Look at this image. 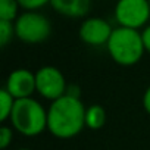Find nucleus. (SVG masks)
<instances>
[{"instance_id": "nucleus-1", "label": "nucleus", "mask_w": 150, "mask_h": 150, "mask_svg": "<svg viewBox=\"0 0 150 150\" xmlns=\"http://www.w3.org/2000/svg\"><path fill=\"white\" fill-rule=\"evenodd\" d=\"M86 110L81 99L65 94L47 109V131L59 140L77 137L86 128Z\"/></svg>"}, {"instance_id": "nucleus-2", "label": "nucleus", "mask_w": 150, "mask_h": 150, "mask_svg": "<svg viewBox=\"0 0 150 150\" xmlns=\"http://www.w3.org/2000/svg\"><path fill=\"white\" fill-rule=\"evenodd\" d=\"M106 49L110 59L121 66L137 65L146 53L141 33L138 30L124 27L113 28V33L106 44Z\"/></svg>"}, {"instance_id": "nucleus-3", "label": "nucleus", "mask_w": 150, "mask_h": 150, "mask_svg": "<svg viewBox=\"0 0 150 150\" xmlns=\"http://www.w3.org/2000/svg\"><path fill=\"white\" fill-rule=\"evenodd\" d=\"M9 122L21 135L37 137L47 129V110L33 97L21 99L15 102Z\"/></svg>"}, {"instance_id": "nucleus-4", "label": "nucleus", "mask_w": 150, "mask_h": 150, "mask_svg": "<svg viewBox=\"0 0 150 150\" xmlns=\"http://www.w3.org/2000/svg\"><path fill=\"white\" fill-rule=\"evenodd\" d=\"M13 24L16 38L27 44H40L52 34V24L49 18L40 12H24Z\"/></svg>"}, {"instance_id": "nucleus-5", "label": "nucleus", "mask_w": 150, "mask_h": 150, "mask_svg": "<svg viewBox=\"0 0 150 150\" xmlns=\"http://www.w3.org/2000/svg\"><path fill=\"white\" fill-rule=\"evenodd\" d=\"M115 19L119 27L124 28H146L150 19V2L149 0H118L115 6Z\"/></svg>"}, {"instance_id": "nucleus-6", "label": "nucleus", "mask_w": 150, "mask_h": 150, "mask_svg": "<svg viewBox=\"0 0 150 150\" xmlns=\"http://www.w3.org/2000/svg\"><path fill=\"white\" fill-rule=\"evenodd\" d=\"M35 87H37V93L43 99L50 102L63 97L68 90L65 75L59 68L52 65L41 66L35 72Z\"/></svg>"}, {"instance_id": "nucleus-7", "label": "nucleus", "mask_w": 150, "mask_h": 150, "mask_svg": "<svg viewBox=\"0 0 150 150\" xmlns=\"http://www.w3.org/2000/svg\"><path fill=\"white\" fill-rule=\"evenodd\" d=\"M3 88L16 100L33 97V94L37 93L35 74L27 68H18L8 75Z\"/></svg>"}, {"instance_id": "nucleus-8", "label": "nucleus", "mask_w": 150, "mask_h": 150, "mask_svg": "<svg viewBox=\"0 0 150 150\" xmlns=\"http://www.w3.org/2000/svg\"><path fill=\"white\" fill-rule=\"evenodd\" d=\"M112 33L113 28L106 19L93 16V18H87L81 24L78 35L83 43L93 47H102L108 44Z\"/></svg>"}, {"instance_id": "nucleus-9", "label": "nucleus", "mask_w": 150, "mask_h": 150, "mask_svg": "<svg viewBox=\"0 0 150 150\" xmlns=\"http://www.w3.org/2000/svg\"><path fill=\"white\" fill-rule=\"evenodd\" d=\"M50 6L62 16L83 18L90 11L91 0H52Z\"/></svg>"}, {"instance_id": "nucleus-10", "label": "nucleus", "mask_w": 150, "mask_h": 150, "mask_svg": "<svg viewBox=\"0 0 150 150\" xmlns=\"http://www.w3.org/2000/svg\"><path fill=\"white\" fill-rule=\"evenodd\" d=\"M108 121L106 109L102 105H91L86 110V128L90 129H100L105 127Z\"/></svg>"}, {"instance_id": "nucleus-11", "label": "nucleus", "mask_w": 150, "mask_h": 150, "mask_svg": "<svg viewBox=\"0 0 150 150\" xmlns=\"http://www.w3.org/2000/svg\"><path fill=\"white\" fill-rule=\"evenodd\" d=\"M18 0H0V21H9L15 22L18 19V9H19Z\"/></svg>"}, {"instance_id": "nucleus-12", "label": "nucleus", "mask_w": 150, "mask_h": 150, "mask_svg": "<svg viewBox=\"0 0 150 150\" xmlns=\"http://www.w3.org/2000/svg\"><path fill=\"white\" fill-rule=\"evenodd\" d=\"M15 102H16V99L13 96H11L5 88L0 90V106H2V109H0V121L2 122H6L11 119Z\"/></svg>"}, {"instance_id": "nucleus-13", "label": "nucleus", "mask_w": 150, "mask_h": 150, "mask_svg": "<svg viewBox=\"0 0 150 150\" xmlns=\"http://www.w3.org/2000/svg\"><path fill=\"white\" fill-rule=\"evenodd\" d=\"M13 37H16L15 24L9 21H0V46L6 47L13 40Z\"/></svg>"}, {"instance_id": "nucleus-14", "label": "nucleus", "mask_w": 150, "mask_h": 150, "mask_svg": "<svg viewBox=\"0 0 150 150\" xmlns=\"http://www.w3.org/2000/svg\"><path fill=\"white\" fill-rule=\"evenodd\" d=\"M13 132L15 129L9 125H2V128H0V149L2 150H6L12 141H13Z\"/></svg>"}, {"instance_id": "nucleus-15", "label": "nucleus", "mask_w": 150, "mask_h": 150, "mask_svg": "<svg viewBox=\"0 0 150 150\" xmlns=\"http://www.w3.org/2000/svg\"><path fill=\"white\" fill-rule=\"evenodd\" d=\"M50 2L52 0H18L19 6L25 9L27 12H37L46 5H50Z\"/></svg>"}, {"instance_id": "nucleus-16", "label": "nucleus", "mask_w": 150, "mask_h": 150, "mask_svg": "<svg viewBox=\"0 0 150 150\" xmlns=\"http://www.w3.org/2000/svg\"><path fill=\"white\" fill-rule=\"evenodd\" d=\"M141 37H143V43H144L146 53L150 54V25H147L146 28H143V31H141Z\"/></svg>"}, {"instance_id": "nucleus-17", "label": "nucleus", "mask_w": 150, "mask_h": 150, "mask_svg": "<svg viewBox=\"0 0 150 150\" xmlns=\"http://www.w3.org/2000/svg\"><path fill=\"white\" fill-rule=\"evenodd\" d=\"M143 108L144 110L150 115V86L146 88L144 94H143Z\"/></svg>"}, {"instance_id": "nucleus-18", "label": "nucleus", "mask_w": 150, "mask_h": 150, "mask_svg": "<svg viewBox=\"0 0 150 150\" xmlns=\"http://www.w3.org/2000/svg\"><path fill=\"white\" fill-rule=\"evenodd\" d=\"M66 94H69V96H72V97H78V99H81V90H80L78 86H75V84L68 86Z\"/></svg>"}, {"instance_id": "nucleus-19", "label": "nucleus", "mask_w": 150, "mask_h": 150, "mask_svg": "<svg viewBox=\"0 0 150 150\" xmlns=\"http://www.w3.org/2000/svg\"><path fill=\"white\" fill-rule=\"evenodd\" d=\"M16 150H31V149H27V147H24V149H16Z\"/></svg>"}, {"instance_id": "nucleus-20", "label": "nucleus", "mask_w": 150, "mask_h": 150, "mask_svg": "<svg viewBox=\"0 0 150 150\" xmlns=\"http://www.w3.org/2000/svg\"><path fill=\"white\" fill-rule=\"evenodd\" d=\"M149 2H150V0H149Z\"/></svg>"}]
</instances>
